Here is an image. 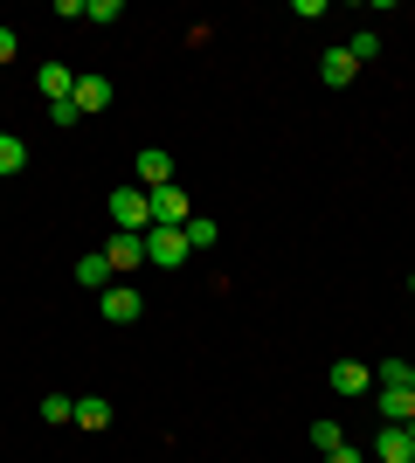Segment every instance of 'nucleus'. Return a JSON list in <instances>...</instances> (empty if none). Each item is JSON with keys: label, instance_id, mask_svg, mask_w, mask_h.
I'll list each match as a JSON object with an SVG mask.
<instances>
[{"label": "nucleus", "instance_id": "28", "mask_svg": "<svg viewBox=\"0 0 415 463\" xmlns=\"http://www.w3.org/2000/svg\"><path fill=\"white\" fill-rule=\"evenodd\" d=\"M409 463H415V457H409Z\"/></svg>", "mask_w": 415, "mask_h": 463}, {"label": "nucleus", "instance_id": "10", "mask_svg": "<svg viewBox=\"0 0 415 463\" xmlns=\"http://www.w3.org/2000/svg\"><path fill=\"white\" fill-rule=\"evenodd\" d=\"M104 256H111V270H138V263H146V235H111V242H104Z\"/></svg>", "mask_w": 415, "mask_h": 463}, {"label": "nucleus", "instance_id": "2", "mask_svg": "<svg viewBox=\"0 0 415 463\" xmlns=\"http://www.w3.org/2000/svg\"><path fill=\"white\" fill-rule=\"evenodd\" d=\"M187 229H146V263H153V270H180V263H187Z\"/></svg>", "mask_w": 415, "mask_h": 463}, {"label": "nucleus", "instance_id": "4", "mask_svg": "<svg viewBox=\"0 0 415 463\" xmlns=\"http://www.w3.org/2000/svg\"><path fill=\"white\" fill-rule=\"evenodd\" d=\"M98 311L111 318V326H132L138 311H146V298H138L132 284H111V290H98Z\"/></svg>", "mask_w": 415, "mask_h": 463}, {"label": "nucleus", "instance_id": "3", "mask_svg": "<svg viewBox=\"0 0 415 463\" xmlns=\"http://www.w3.org/2000/svg\"><path fill=\"white\" fill-rule=\"evenodd\" d=\"M194 208H187V194L180 187H153V229H187Z\"/></svg>", "mask_w": 415, "mask_h": 463}, {"label": "nucleus", "instance_id": "27", "mask_svg": "<svg viewBox=\"0 0 415 463\" xmlns=\"http://www.w3.org/2000/svg\"><path fill=\"white\" fill-rule=\"evenodd\" d=\"M409 436H415V422H409Z\"/></svg>", "mask_w": 415, "mask_h": 463}, {"label": "nucleus", "instance_id": "14", "mask_svg": "<svg viewBox=\"0 0 415 463\" xmlns=\"http://www.w3.org/2000/svg\"><path fill=\"white\" fill-rule=\"evenodd\" d=\"M77 429H90V436L111 429V402H104V394H83V402H77Z\"/></svg>", "mask_w": 415, "mask_h": 463}, {"label": "nucleus", "instance_id": "11", "mask_svg": "<svg viewBox=\"0 0 415 463\" xmlns=\"http://www.w3.org/2000/svg\"><path fill=\"white\" fill-rule=\"evenodd\" d=\"M374 408L388 422H415V387H374Z\"/></svg>", "mask_w": 415, "mask_h": 463}, {"label": "nucleus", "instance_id": "20", "mask_svg": "<svg viewBox=\"0 0 415 463\" xmlns=\"http://www.w3.org/2000/svg\"><path fill=\"white\" fill-rule=\"evenodd\" d=\"M215 222H208V214H194V222H187V250H208V242H215Z\"/></svg>", "mask_w": 415, "mask_h": 463}, {"label": "nucleus", "instance_id": "6", "mask_svg": "<svg viewBox=\"0 0 415 463\" xmlns=\"http://www.w3.org/2000/svg\"><path fill=\"white\" fill-rule=\"evenodd\" d=\"M35 83H42V97H49V104H70V97H77V70H70V62H42Z\"/></svg>", "mask_w": 415, "mask_h": 463}, {"label": "nucleus", "instance_id": "18", "mask_svg": "<svg viewBox=\"0 0 415 463\" xmlns=\"http://www.w3.org/2000/svg\"><path fill=\"white\" fill-rule=\"evenodd\" d=\"M42 422H77V402L70 394H42Z\"/></svg>", "mask_w": 415, "mask_h": 463}, {"label": "nucleus", "instance_id": "1", "mask_svg": "<svg viewBox=\"0 0 415 463\" xmlns=\"http://www.w3.org/2000/svg\"><path fill=\"white\" fill-rule=\"evenodd\" d=\"M111 229L118 235H146L153 229V194L146 187H118L111 194Z\"/></svg>", "mask_w": 415, "mask_h": 463}, {"label": "nucleus", "instance_id": "25", "mask_svg": "<svg viewBox=\"0 0 415 463\" xmlns=\"http://www.w3.org/2000/svg\"><path fill=\"white\" fill-rule=\"evenodd\" d=\"M409 387H415V360H409Z\"/></svg>", "mask_w": 415, "mask_h": 463}, {"label": "nucleus", "instance_id": "15", "mask_svg": "<svg viewBox=\"0 0 415 463\" xmlns=\"http://www.w3.org/2000/svg\"><path fill=\"white\" fill-rule=\"evenodd\" d=\"M339 443H346V429H339L333 415H318V422H312V449H318V457H333Z\"/></svg>", "mask_w": 415, "mask_h": 463}, {"label": "nucleus", "instance_id": "19", "mask_svg": "<svg viewBox=\"0 0 415 463\" xmlns=\"http://www.w3.org/2000/svg\"><path fill=\"white\" fill-rule=\"evenodd\" d=\"M374 387H409V360H381V367H374Z\"/></svg>", "mask_w": 415, "mask_h": 463}, {"label": "nucleus", "instance_id": "5", "mask_svg": "<svg viewBox=\"0 0 415 463\" xmlns=\"http://www.w3.org/2000/svg\"><path fill=\"white\" fill-rule=\"evenodd\" d=\"M415 457V436H409V422H388L374 436V463H409Z\"/></svg>", "mask_w": 415, "mask_h": 463}, {"label": "nucleus", "instance_id": "13", "mask_svg": "<svg viewBox=\"0 0 415 463\" xmlns=\"http://www.w3.org/2000/svg\"><path fill=\"white\" fill-rule=\"evenodd\" d=\"M77 284H83V290H111V284H118L111 256H104V250H98V256H83V263H77Z\"/></svg>", "mask_w": 415, "mask_h": 463}, {"label": "nucleus", "instance_id": "12", "mask_svg": "<svg viewBox=\"0 0 415 463\" xmlns=\"http://www.w3.org/2000/svg\"><path fill=\"white\" fill-rule=\"evenodd\" d=\"M83 118H98V111H111V83L104 77H77V97H70Z\"/></svg>", "mask_w": 415, "mask_h": 463}, {"label": "nucleus", "instance_id": "26", "mask_svg": "<svg viewBox=\"0 0 415 463\" xmlns=\"http://www.w3.org/2000/svg\"><path fill=\"white\" fill-rule=\"evenodd\" d=\"M409 290H415V277H409Z\"/></svg>", "mask_w": 415, "mask_h": 463}, {"label": "nucleus", "instance_id": "8", "mask_svg": "<svg viewBox=\"0 0 415 463\" xmlns=\"http://www.w3.org/2000/svg\"><path fill=\"white\" fill-rule=\"evenodd\" d=\"M354 77H360V62L346 56V49H325V56H318V83H325V90H346Z\"/></svg>", "mask_w": 415, "mask_h": 463}, {"label": "nucleus", "instance_id": "22", "mask_svg": "<svg viewBox=\"0 0 415 463\" xmlns=\"http://www.w3.org/2000/svg\"><path fill=\"white\" fill-rule=\"evenodd\" d=\"M49 125H62V132H70V125H83V111H77V104H49Z\"/></svg>", "mask_w": 415, "mask_h": 463}, {"label": "nucleus", "instance_id": "16", "mask_svg": "<svg viewBox=\"0 0 415 463\" xmlns=\"http://www.w3.org/2000/svg\"><path fill=\"white\" fill-rule=\"evenodd\" d=\"M21 166H28V146L14 132H0V174H21Z\"/></svg>", "mask_w": 415, "mask_h": 463}, {"label": "nucleus", "instance_id": "9", "mask_svg": "<svg viewBox=\"0 0 415 463\" xmlns=\"http://www.w3.org/2000/svg\"><path fill=\"white\" fill-rule=\"evenodd\" d=\"M138 180H146V194H153V187H174V153L146 146V153H138Z\"/></svg>", "mask_w": 415, "mask_h": 463}, {"label": "nucleus", "instance_id": "21", "mask_svg": "<svg viewBox=\"0 0 415 463\" xmlns=\"http://www.w3.org/2000/svg\"><path fill=\"white\" fill-rule=\"evenodd\" d=\"M83 14H90V21H118L125 0H83Z\"/></svg>", "mask_w": 415, "mask_h": 463}, {"label": "nucleus", "instance_id": "24", "mask_svg": "<svg viewBox=\"0 0 415 463\" xmlns=\"http://www.w3.org/2000/svg\"><path fill=\"white\" fill-rule=\"evenodd\" d=\"M325 463H367V449H354V443H339V449H333V457H325Z\"/></svg>", "mask_w": 415, "mask_h": 463}, {"label": "nucleus", "instance_id": "7", "mask_svg": "<svg viewBox=\"0 0 415 463\" xmlns=\"http://www.w3.org/2000/svg\"><path fill=\"white\" fill-rule=\"evenodd\" d=\"M325 381H333V394H346V402H354V394H374V373L360 367V360H333Z\"/></svg>", "mask_w": 415, "mask_h": 463}, {"label": "nucleus", "instance_id": "23", "mask_svg": "<svg viewBox=\"0 0 415 463\" xmlns=\"http://www.w3.org/2000/svg\"><path fill=\"white\" fill-rule=\"evenodd\" d=\"M21 56V35H14V28H0V62H14Z\"/></svg>", "mask_w": 415, "mask_h": 463}, {"label": "nucleus", "instance_id": "17", "mask_svg": "<svg viewBox=\"0 0 415 463\" xmlns=\"http://www.w3.org/2000/svg\"><path fill=\"white\" fill-rule=\"evenodd\" d=\"M346 56H354V62H360V70H367V62H374V56H381V35H374V28H360V35H354V42H346Z\"/></svg>", "mask_w": 415, "mask_h": 463}]
</instances>
